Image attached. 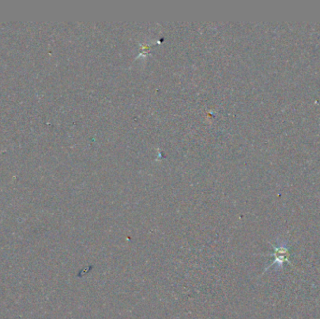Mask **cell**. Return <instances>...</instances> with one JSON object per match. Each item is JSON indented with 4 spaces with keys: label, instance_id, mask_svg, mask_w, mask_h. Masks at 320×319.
<instances>
[{
    "label": "cell",
    "instance_id": "6da1fadb",
    "mask_svg": "<svg viewBox=\"0 0 320 319\" xmlns=\"http://www.w3.org/2000/svg\"><path fill=\"white\" fill-rule=\"evenodd\" d=\"M274 248V253H273V257H274V261H273V265L277 264L278 267H282L281 265H283L284 262L288 261L289 262V249L287 246L282 243V245L279 246H273Z\"/></svg>",
    "mask_w": 320,
    "mask_h": 319
}]
</instances>
